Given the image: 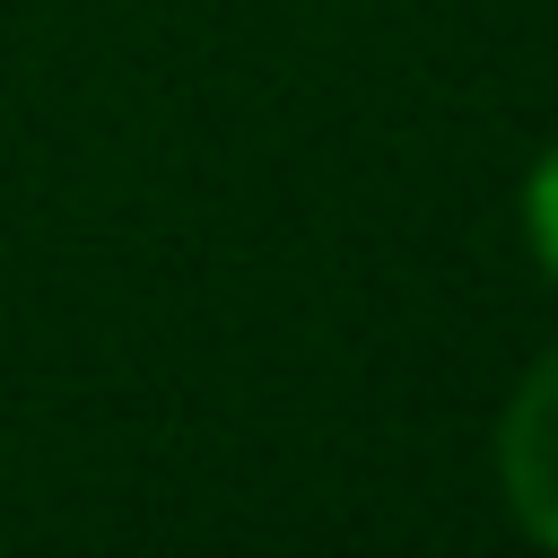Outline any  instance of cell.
Masks as SVG:
<instances>
[{
	"mask_svg": "<svg viewBox=\"0 0 558 558\" xmlns=\"http://www.w3.org/2000/svg\"><path fill=\"white\" fill-rule=\"evenodd\" d=\"M497 488L523 523V541L558 549V349L514 384L497 418Z\"/></svg>",
	"mask_w": 558,
	"mask_h": 558,
	"instance_id": "obj_1",
	"label": "cell"
},
{
	"mask_svg": "<svg viewBox=\"0 0 558 558\" xmlns=\"http://www.w3.org/2000/svg\"><path fill=\"white\" fill-rule=\"evenodd\" d=\"M523 244H532V262L549 270V288H558V140L532 157V174H523Z\"/></svg>",
	"mask_w": 558,
	"mask_h": 558,
	"instance_id": "obj_2",
	"label": "cell"
}]
</instances>
